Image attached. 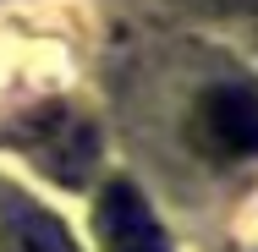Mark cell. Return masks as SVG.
I'll use <instances>...</instances> for the list:
<instances>
[{
	"mask_svg": "<svg viewBox=\"0 0 258 252\" xmlns=\"http://www.w3.org/2000/svg\"><path fill=\"white\" fill-rule=\"evenodd\" d=\"M99 241L104 252H170L165 225L132 181H110L99 198Z\"/></svg>",
	"mask_w": 258,
	"mask_h": 252,
	"instance_id": "obj_1",
	"label": "cell"
},
{
	"mask_svg": "<svg viewBox=\"0 0 258 252\" xmlns=\"http://www.w3.org/2000/svg\"><path fill=\"white\" fill-rule=\"evenodd\" d=\"M204 148L214 153H258V99L247 88H209L192 115Z\"/></svg>",
	"mask_w": 258,
	"mask_h": 252,
	"instance_id": "obj_2",
	"label": "cell"
},
{
	"mask_svg": "<svg viewBox=\"0 0 258 252\" xmlns=\"http://www.w3.org/2000/svg\"><path fill=\"white\" fill-rule=\"evenodd\" d=\"M33 153L44 159V170H50V176H60V181H83V170L94 164V137H88V126H83V121L55 115L50 126H39V132H33Z\"/></svg>",
	"mask_w": 258,
	"mask_h": 252,
	"instance_id": "obj_4",
	"label": "cell"
},
{
	"mask_svg": "<svg viewBox=\"0 0 258 252\" xmlns=\"http://www.w3.org/2000/svg\"><path fill=\"white\" fill-rule=\"evenodd\" d=\"M0 252H77V247L39 203L0 192Z\"/></svg>",
	"mask_w": 258,
	"mask_h": 252,
	"instance_id": "obj_3",
	"label": "cell"
}]
</instances>
